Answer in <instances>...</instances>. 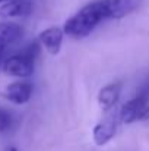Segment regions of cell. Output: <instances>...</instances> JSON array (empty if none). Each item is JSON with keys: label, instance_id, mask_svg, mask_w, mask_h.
I'll return each mask as SVG.
<instances>
[{"label": "cell", "instance_id": "cell-1", "mask_svg": "<svg viewBox=\"0 0 149 151\" xmlns=\"http://www.w3.org/2000/svg\"><path fill=\"white\" fill-rule=\"evenodd\" d=\"M104 19H108L107 3L105 0H95L72 15L64 22L63 31L73 38H83L89 35Z\"/></svg>", "mask_w": 149, "mask_h": 151}, {"label": "cell", "instance_id": "cell-2", "mask_svg": "<svg viewBox=\"0 0 149 151\" xmlns=\"http://www.w3.org/2000/svg\"><path fill=\"white\" fill-rule=\"evenodd\" d=\"M38 44L40 41L31 43L18 54L6 57L1 63L3 72L6 75L16 76V78H29L34 73V62H35L37 54L40 53Z\"/></svg>", "mask_w": 149, "mask_h": 151}, {"label": "cell", "instance_id": "cell-3", "mask_svg": "<svg viewBox=\"0 0 149 151\" xmlns=\"http://www.w3.org/2000/svg\"><path fill=\"white\" fill-rule=\"evenodd\" d=\"M149 101V87L142 88L139 91V94L136 97H133L132 100L126 101L120 110V122L129 125L133 122H138L142 116V113L145 111V109L148 107Z\"/></svg>", "mask_w": 149, "mask_h": 151}, {"label": "cell", "instance_id": "cell-4", "mask_svg": "<svg viewBox=\"0 0 149 151\" xmlns=\"http://www.w3.org/2000/svg\"><path fill=\"white\" fill-rule=\"evenodd\" d=\"M120 120V113H114V111H110L105 114V117L102 120H99L98 123L94 126L92 129V139L95 142V145L102 147L105 144H108L115 132H117V123Z\"/></svg>", "mask_w": 149, "mask_h": 151}, {"label": "cell", "instance_id": "cell-5", "mask_svg": "<svg viewBox=\"0 0 149 151\" xmlns=\"http://www.w3.org/2000/svg\"><path fill=\"white\" fill-rule=\"evenodd\" d=\"M22 37V28L16 22H0V66L4 60V54Z\"/></svg>", "mask_w": 149, "mask_h": 151}, {"label": "cell", "instance_id": "cell-6", "mask_svg": "<svg viewBox=\"0 0 149 151\" xmlns=\"http://www.w3.org/2000/svg\"><path fill=\"white\" fill-rule=\"evenodd\" d=\"M32 96V85L26 81H16L6 87L3 97L15 104H25Z\"/></svg>", "mask_w": 149, "mask_h": 151}, {"label": "cell", "instance_id": "cell-7", "mask_svg": "<svg viewBox=\"0 0 149 151\" xmlns=\"http://www.w3.org/2000/svg\"><path fill=\"white\" fill-rule=\"evenodd\" d=\"M63 37H64L63 28H60V27H50V28L44 29L40 34L38 41L50 54H58L60 50H61Z\"/></svg>", "mask_w": 149, "mask_h": 151}, {"label": "cell", "instance_id": "cell-8", "mask_svg": "<svg viewBox=\"0 0 149 151\" xmlns=\"http://www.w3.org/2000/svg\"><path fill=\"white\" fill-rule=\"evenodd\" d=\"M105 3L108 19H121L135 12L139 7L140 0H105Z\"/></svg>", "mask_w": 149, "mask_h": 151}, {"label": "cell", "instance_id": "cell-9", "mask_svg": "<svg viewBox=\"0 0 149 151\" xmlns=\"http://www.w3.org/2000/svg\"><path fill=\"white\" fill-rule=\"evenodd\" d=\"M32 10L31 0H9L0 4L1 18H21L29 15Z\"/></svg>", "mask_w": 149, "mask_h": 151}, {"label": "cell", "instance_id": "cell-10", "mask_svg": "<svg viewBox=\"0 0 149 151\" xmlns=\"http://www.w3.org/2000/svg\"><path fill=\"white\" fill-rule=\"evenodd\" d=\"M120 93H121V84L120 82H113V84L105 85L98 93V104L101 110L110 111L115 106V103L118 101Z\"/></svg>", "mask_w": 149, "mask_h": 151}, {"label": "cell", "instance_id": "cell-11", "mask_svg": "<svg viewBox=\"0 0 149 151\" xmlns=\"http://www.w3.org/2000/svg\"><path fill=\"white\" fill-rule=\"evenodd\" d=\"M10 126H12V116H10V113L6 109L0 107V134L6 132Z\"/></svg>", "mask_w": 149, "mask_h": 151}, {"label": "cell", "instance_id": "cell-12", "mask_svg": "<svg viewBox=\"0 0 149 151\" xmlns=\"http://www.w3.org/2000/svg\"><path fill=\"white\" fill-rule=\"evenodd\" d=\"M139 122H142V123H145V125H149V106L145 109V111L142 113V116H140Z\"/></svg>", "mask_w": 149, "mask_h": 151}, {"label": "cell", "instance_id": "cell-13", "mask_svg": "<svg viewBox=\"0 0 149 151\" xmlns=\"http://www.w3.org/2000/svg\"><path fill=\"white\" fill-rule=\"evenodd\" d=\"M6 151H18V150H16L15 147H7V148H6Z\"/></svg>", "mask_w": 149, "mask_h": 151}, {"label": "cell", "instance_id": "cell-14", "mask_svg": "<svg viewBox=\"0 0 149 151\" xmlns=\"http://www.w3.org/2000/svg\"><path fill=\"white\" fill-rule=\"evenodd\" d=\"M6 1H9V0H0V4H3V3H6Z\"/></svg>", "mask_w": 149, "mask_h": 151}]
</instances>
